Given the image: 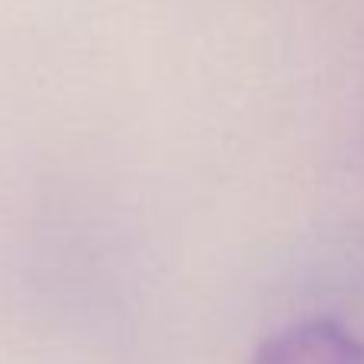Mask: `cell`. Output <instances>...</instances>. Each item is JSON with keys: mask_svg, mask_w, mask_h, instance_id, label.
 Listing matches in <instances>:
<instances>
[{"mask_svg": "<svg viewBox=\"0 0 364 364\" xmlns=\"http://www.w3.org/2000/svg\"><path fill=\"white\" fill-rule=\"evenodd\" d=\"M248 364H364V336L332 316L300 319L271 332Z\"/></svg>", "mask_w": 364, "mask_h": 364, "instance_id": "6da1fadb", "label": "cell"}]
</instances>
